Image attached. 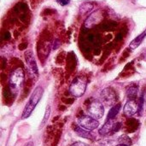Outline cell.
I'll return each mask as SVG.
<instances>
[{
  "mask_svg": "<svg viewBox=\"0 0 146 146\" xmlns=\"http://www.w3.org/2000/svg\"><path fill=\"white\" fill-rule=\"evenodd\" d=\"M118 141H119V143L121 144V145H127L129 146L131 145V139H130V138H128L127 136H126V135H122V136H121L120 138H119V139H118Z\"/></svg>",
  "mask_w": 146,
  "mask_h": 146,
  "instance_id": "obj_14",
  "label": "cell"
},
{
  "mask_svg": "<svg viewBox=\"0 0 146 146\" xmlns=\"http://www.w3.org/2000/svg\"><path fill=\"white\" fill-rule=\"evenodd\" d=\"M146 37V30H145L141 34H139L137 38H135L131 43H130V44H129V48L131 49V50H135V49H137L140 44H141V43L143 42V40H144V38Z\"/></svg>",
  "mask_w": 146,
  "mask_h": 146,
  "instance_id": "obj_10",
  "label": "cell"
},
{
  "mask_svg": "<svg viewBox=\"0 0 146 146\" xmlns=\"http://www.w3.org/2000/svg\"><path fill=\"white\" fill-rule=\"evenodd\" d=\"M139 110V104L136 100H128L124 106V114L128 117L134 115Z\"/></svg>",
  "mask_w": 146,
  "mask_h": 146,
  "instance_id": "obj_9",
  "label": "cell"
},
{
  "mask_svg": "<svg viewBox=\"0 0 146 146\" xmlns=\"http://www.w3.org/2000/svg\"><path fill=\"white\" fill-rule=\"evenodd\" d=\"M77 122L80 127L86 129L88 131H92V130L98 128L99 126V122L98 121V120L94 119L93 117H92L88 115H81L80 117H79Z\"/></svg>",
  "mask_w": 146,
  "mask_h": 146,
  "instance_id": "obj_6",
  "label": "cell"
},
{
  "mask_svg": "<svg viewBox=\"0 0 146 146\" xmlns=\"http://www.w3.org/2000/svg\"><path fill=\"white\" fill-rule=\"evenodd\" d=\"M79 136L82 137V138H86V139H94V136L92 133H90V131L86 130V129H84L82 127H80V126L77 127L74 130Z\"/></svg>",
  "mask_w": 146,
  "mask_h": 146,
  "instance_id": "obj_11",
  "label": "cell"
},
{
  "mask_svg": "<svg viewBox=\"0 0 146 146\" xmlns=\"http://www.w3.org/2000/svg\"><path fill=\"white\" fill-rule=\"evenodd\" d=\"M43 93H44V90H43L42 86H38L34 89V91L33 92V93L30 96V98H29L27 104H26V106L24 108V110H23V113L21 115V119H27L31 115L33 110L37 106L38 103L42 98Z\"/></svg>",
  "mask_w": 146,
  "mask_h": 146,
  "instance_id": "obj_2",
  "label": "cell"
},
{
  "mask_svg": "<svg viewBox=\"0 0 146 146\" xmlns=\"http://www.w3.org/2000/svg\"><path fill=\"white\" fill-rule=\"evenodd\" d=\"M56 2L62 5V6H65V5H68L70 2V0H56Z\"/></svg>",
  "mask_w": 146,
  "mask_h": 146,
  "instance_id": "obj_15",
  "label": "cell"
},
{
  "mask_svg": "<svg viewBox=\"0 0 146 146\" xmlns=\"http://www.w3.org/2000/svg\"><path fill=\"white\" fill-rule=\"evenodd\" d=\"M118 100L115 91L111 87L104 89L100 93V101L106 106H115Z\"/></svg>",
  "mask_w": 146,
  "mask_h": 146,
  "instance_id": "obj_5",
  "label": "cell"
},
{
  "mask_svg": "<svg viewBox=\"0 0 146 146\" xmlns=\"http://www.w3.org/2000/svg\"><path fill=\"white\" fill-rule=\"evenodd\" d=\"M121 104H115V106H113L111 108V110H110L109 112V115H108V120H112V119H115V117L117 115V114L119 113L120 110H121Z\"/></svg>",
  "mask_w": 146,
  "mask_h": 146,
  "instance_id": "obj_13",
  "label": "cell"
},
{
  "mask_svg": "<svg viewBox=\"0 0 146 146\" xmlns=\"http://www.w3.org/2000/svg\"><path fill=\"white\" fill-rule=\"evenodd\" d=\"M116 146H127V145H121V144H120V145H116Z\"/></svg>",
  "mask_w": 146,
  "mask_h": 146,
  "instance_id": "obj_19",
  "label": "cell"
},
{
  "mask_svg": "<svg viewBox=\"0 0 146 146\" xmlns=\"http://www.w3.org/2000/svg\"><path fill=\"white\" fill-rule=\"evenodd\" d=\"M50 112V107H48V108H47V110H46V113H45V116H44V121H43V123H44V122L47 121V118H49Z\"/></svg>",
  "mask_w": 146,
  "mask_h": 146,
  "instance_id": "obj_16",
  "label": "cell"
},
{
  "mask_svg": "<svg viewBox=\"0 0 146 146\" xmlns=\"http://www.w3.org/2000/svg\"><path fill=\"white\" fill-rule=\"evenodd\" d=\"M87 114L96 120L101 119L104 114V107L102 102L97 99H92L87 106Z\"/></svg>",
  "mask_w": 146,
  "mask_h": 146,
  "instance_id": "obj_4",
  "label": "cell"
},
{
  "mask_svg": "<svg viewBox=\"0 0 146 146\" xmlns=\"http://www.w3.org/2000/svg\"><path fill=\"white\" fill-rule=\"evenodd\" d=\"M138 95V87L131 86L127 90V96L129 100H135V98Z\"/></svg>",
  "mask_w": 146,
  "mask_h": 146,
  "instance_id": "obj_12",
  "label": "cell"
},
{
  "mask_svg": "<svg viewBox=\"0 0 146 146\" xmlns=\"http://www.w3.org/2000/svg\"><path fill=\"white\" fill-rule=\"evenodd\" d=\"M25 146H33V142H29V143H27Z\"/></svg>",
  "mask_w": 146,
  "mask_h": 146,
  "instance_id": "obj_18",
  "label": "cell"
},
{
  "mask_svg": "<svg viewBox=\"0 0 146 146\" xmlns=\"http://www.w3.org/2000/svg\"><path fill=\"white\" fill-rule=\"evenodd\" d=\"M25 80V74L21 68H15L9 76V87L13 95L17 94L20 90L22 88Z\"/></svg>",
  "mask_w": 146,
  "mask_h": 146,
  "instance_id": "obj_1",
  "label": "cell"
},
{
  "mask_svg": "<svg viewBox=\"0 0 146 146\" xmlns=\"http://www.w3.org/2000/svg\"><path fill=\"white\" fill-rule=\"evenodd\" d=\"M87 86V80L86 79L80 75L75 77L70 86H69V92L75 98H80L84 95Z\"/></svg>",
  "mask_w": 146,
  "mask_h": 146,
  "instance_id": "obj_3",
  "label": "cell"
},
{
  "mask_svg": "<svg viewBox=\"0 0 146 146\" xmlns=\"http://www.w3.org/2000/svg\"><path fill=\"white\" fill-rule=\"evenodd\" d=\"M25 60L27 63V69L31 75L37 77L38 76V66L35 61V58L33 56V54L32 50H27L25 53Z\"/></svg>",
  "mask_w": 146,
  "mask_h": 146,
  "instance_id": "obj_8",
  "label": "cell"
},
{
  "mask_svg": "<svg viewBox=\"0 0 146 146\" xmlns=\"http://www.w3.org/2000/svg\"><path fill=\"white\" fill-rule=\"evenodd\" d=\"M121 127V123L115 121L114 119L108 120L104 125L99 129V134L103 136H106L109 134H112L115 132H117Z\"/></svg>",
  "mask_w": 146,
  "mask_h": 146,
  "instance_id": "obj_7",
  "label": "cell"
},
{
  "mask_svg": "<svg viewBox=\"0 0 146 146\" xmlns=\"http://www.w3.org/2000/svg\"><path fill=\"white\" fill-rule=\"evenodd\" d=\"M71 146H90L89 145L86 144V143H83V142H76V143H74Z\"/></svg>",
  "mask_w": 146,
  "mask_h": 146,
  "instance_id": "obj_17",
  "label": "cell"
},
{
  "mask_svg": "<svg viewBox=\"0 0 146 146\" xmlns=\"http://www.w3.org/2000/svg\"><path fill=\"white\" fill-rule=\"evenodd\" d=\"M145 104H146V102H145Z\"/></svg>",
  "mask_w": 146,
  "mask_h": 146,
  "instance_id": "obj_20",
  "label": "cell"
}]
</instances>
